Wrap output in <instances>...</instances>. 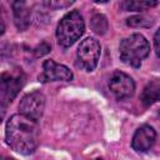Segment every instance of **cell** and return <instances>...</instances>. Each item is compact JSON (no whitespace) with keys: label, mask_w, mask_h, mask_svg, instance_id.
Returning <instances> with one entry per match:
<instances>
[{"label":"cell","mask_w":160,"mask_h":160,"mask_svg":"<svg viewBox=\"0 0 160 160\" xmlns=\"http://www.w3.org/2000/svg\"><path fill=\"white\" fill-rule=\"evenodd\" d=\"M126 22H128L129 26H134V28H138V26L149 28V26H151V24H152V21L148 20V19L144 18V16H132V18H129Z\"/></svg>","instance_id":"14"},{"label":"cell","mask_w":160,"mask_h":160,"mask_svg":"<svg viewBox=\"0 0 160 160\" xmlns=\"http://www.w3.org/2000/svg\"><path fill=\"white\" fill-rule=\"evenodd\" d=\"M40 128L38 121L22 114L9 118L5 126L6 144L16 152L22 155L32 154L39 145Z\"/></svg>","instance_id":"1"},{"label":"cell","mask_w":160,"mask_h":160,"mask_svg":"<svg viewBox=\"0 0 160 160\" xmlns=\"http://www.w3.org/2000/svg\"><path fill=\"white\" fill-rule=\"evenodd\" d=\"M100 52H101V46L96 39L94 38L84 39L80 42L76 52L78 62L80 68L84 69L85 71H92L99 62Z\"/></svg>","instance_id":"5"},{"label":"cell","mask_w":160,"mask_h":160,"mask_svg":"<svg viewBox=\"0 0 160 160\" xmlns=\"http://www.w3.org/2000/svg\"><path fill=\"white\" fill-rule=\"evenodd\" d=\"M154 46H155V52L160 58V28L156 30L154 35Z\"/></svg>","instance_id":"17"},{"label":"cell","mask_w":160,"mask_h":160,"mask_svg":"<svg viewBox=\"0 0 160 160\" xmlns=\"http://www.w3.org/2000/svg\"><path fill=\"white\" fill-rule=\"evenodd\" d=\"M109 89L115 95L116 99L122 100L134 95L135 92V82L131 76L122 71H114L109 79Z\"/></svg>","instance_id":"7"},{"label":"cell","mask_w":160,"mask_h":160,"mask_svg":"<svg viewBox=\"0 0 160 160\" xmlns=\"http://www.w3.org/2000/svg\"><path fill=\"white\" fill-rule=\"evenodd\" d=\"M150 52V45L146 38L139 32L131 34L124 38L119 45L120 60L132 68H140L142 60L148 58Z\"/></svg>","instance_id":"2"},{"label":"cell","mask_w":160,"mask_h":160,"mask_svg":"<svg viewBox=\"0 0 160 160\" xmlns=\"http://www.w3.org/2000/svg\"><path fill=\"white\" fill-rule=\"evenodd\" d=\"M44 5H46L48 8H50V9H55V10H59V9H65V8H68V6H70V5H72L74 4V1H45V2H42Z\"/></svg>","instance_id":"15"},{"label":"cell","mask_w":160,"mask_h":160,"mask_svg":"<svg viewBox=\"0 0 160 160\" xmlns=\"http://www.w3.org/2000/svg\"><path fill=\"white\" fill-rule=\"evenodd\" d=\"M45 100L46 99L41 91H31L21 98L19 102V111L20 114L38 121L44 114Z\"/></svg>","instance_id":"6"},{"label":"cell","mask_w":160,"mask_h":160,"mask_svg":"<svg viewBox=\"0 0 160 160\" xmlns=\"http://www.w3.org/2000/svg\"><path fill=\"white\" fill-rule=\"evenodd\" d=\"M25 82V75L21 71V69H16V71L10 72H2L1 80H0V100H1V108L4 109L15 99L20 89L24 86Z\"/></svg>","instance_id":"4"},{"label":"cell","mask_w":160,"mask_h":160,"mask_svg":"<svg viewBox=\"0 0 160 160\" xmlns=\"http://www.w3.org/2000/svg\"><path fill=\"white\" fill-rule=\"evenodd\" d=\"M90 26L95 34L102 35L108 30V20L102 14H95L90 20Z\"/></svg>","instance_id":"13"},{"label":"cell","mask_w":160,"mask_h":160,"mask_svg":"<svg viewBox=\"0 0 160 160\" xmlns=\"http://www.w3.org/2000/svg\"><path fill=\"white\" fill-rule=\"evenodd\" d=\"M159 100H160V79H155L148 82L146 86L142 89L140 94V101L145 108H148Z\"/></svg>","instance_id":"11"},{"label":"cell","mask_w":160,"mask_h":160,"mask_svg":"<svg viewBox=\"0 0 160 160\" xmlns=\"http://www.w3.org/2000/svg\"><path fill=\"white\" fill-rule=\"evenodd\" d=\"M14 22L19 31H25L30 25V9L25 1H14L11 4Z\"/></svg>","instance_id":"10"},{"label":"cell","mask_w":160,"mask_h":160,"mask_svg":"<svg viewBox=\"0 0 160 160\" xmlns=\"http://www.w3.org/2000/svg\"><path fill=\"white\" fill-rule=\"evenodd\" d=\"M159 116H160V111H159Z\"/></svg>","instance_id":"19"},{"label":"cell","mask_w":160,"mask_h":160,"mask_svg":"<svg viewBox=\"0 0 160 160\" xmlns=\"http://www.w3.org/2000/svg\"><path fill=\"white\" fill-rule=\"evenodd\" d=\"M91 160H102L101 158H96V159H91Z\"/></svg>","instance_id":"18"},{"label":"cell","mask_w":160,"mask_h":160,"mask_svg":"<svg viewBox=\"0 0 160 160\" xmlns=\"http://www.w3.org/2000/svg\"><path fill=\"white\" fill-rule=\"evenodd\" d=\"M72 78L74 74L68 66L58 64L51 59H48L42 62V72L39 75V81H71Z\"/></svg>","instance_id":"8"},{"label":"cell","mask_w":160,"mask_h":160,"mask_svg":"<svg viewBox=\"0 0 160 160\" xmlns=\"http://www.w3.org/2000/svg\"><path fill=\"white\" fill-rule=\"evenodd\" d=\"M159 2L158 1H148V0H130V1H124L121 5L124 10L126 11H142L149 8L156 6Z\"/></svg>","instance_id":"12"},{"label":"cell","mask_w":160,"mask_h":160,"mask_svg":"<svg viewBox=\"0 0 160 160\" xmlns=\"http://www.w3.org/2000/svg\"><path fill=\"white\" fill-rule=\"evenodd\" d=\"M50 51V46L46 44V42H41L36 49H35V55L39 58V56H42L45 54H48Z\"/></svg>","instance_id":"16"},{"label":"cell","mask_w":160,"mask_h":160,"mask_svg":"<svg viewBox=\"0 0 160 160\" xmlns=\"http://www.w3.org/2000/svg\"><path fill=\"white\" fill-rule=\"evenodd\" d=\"M156 140V131L150 125H141L136 129L132 140H131V148L136 152H146L152 148Z\"/></svg>","instance_id":"9"},{"label":"cell","mask_w":160,"mask_h":160,"mask_svg":"<svg viewBox=\"0 0 160 160\" xmlns=\"http://www.w3.org/2000/svg\"><path fill=\"white\" fill-rule=\"evenodd\" d=\"M85 31V22L81 14L78 10L68 12L59 21L56 28V39L58 44L62 48L71 46L78 41Z\"/></svg>","instance_id":"3"}]
</instances>
